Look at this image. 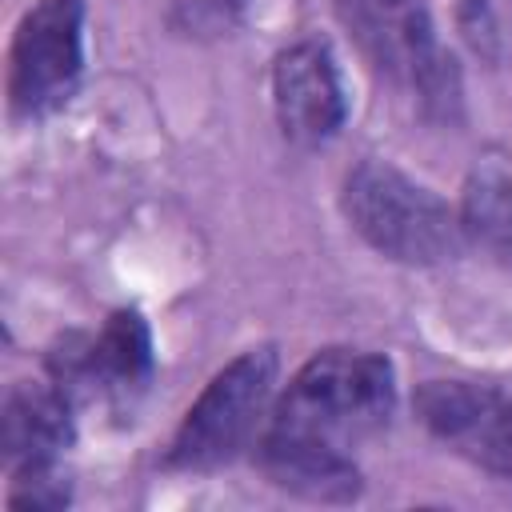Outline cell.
<instances>
[{
  "label": "cell",
  "mask_w": 512,
  "mask_h": 512,
  "mask_svg": "<svg viewBox=\"0 0 512 512\" xmlns=\"http://www.w3.org/2000/svg\"><path fill=\"white\" fill-rule=\"evenodd\" d=\"M396 408V372L380 352L324 348L316 352L276 400L256 460L264 476L304 500L348 504L364 480L352 444L388 424Z\"/></svg>",
  "instance_id": "cell-1"
},
{
  "label": "cell",
  "mask_w": 512,
  "mask_h": 512,
  "mask_svg": "<svg viewBox=\"0 0 512 512\" xmlns=\"http://www.w3.org/2000/svg\"><path fill=\"white\" fill-rule=\"evenodd\" d=\"M340 208L364 244L400 264L452 260L464 236L460 216L388 160H360L348 168Z\"/></svg>",
  "instance_id": "cell-2"
},
{
  "label": "cell",
  "mask_w": 512,
  "mask_h": 512,
  "mask_svg": "<svg viewBox=\"0 0 512 512\" xmlns=\"http://www.w3.org/2000/svg\"><path fill=\"white\" fill-rule=\"evenodd\" d=\"M364 60L420 96L424 116L460 120V64L436 40L428 0H332Z\"/></svg>",
  "instance_id": "cell-3"
},
{
  "label": "cell",
  "mask_w": 512,
  "mask_h": 512,
  "mask_svg": "<svg viewBox=\"0 0 512 512\" xmlns=\"http://www.w3.org/2000/svg\"><path fill=\"white\" fill-rule=\"evenodd\" d=\"M276 372H280V356L272 344H256L236 360H228L184 412L164 452V464L176 472H212L236 460L252 444V436H260V420L268 412Z\"/></svg>",
  "instance_id": "cell-4"
},
{
  "label": "cell",
  "mask_w": 512,
  "mask_h": 512,
  "mask_svg": "<svg viewBox=\"0 0 512 512\" xmlns=\"http://www.w3.org/2000/svg\"><path fill=\"white\" fill-rule=\"evenodd\" d=\"M84 68V4L80 0H36L8 48V108L20 120L56 112Z\"/></svg>",
  "instance_id": "cell-5"
},
{
  "label": "cell",
  "mask_w": 512,
  "mask_h": 512,
  "mask_svg": "<svg viewBox=\"0 0 512 512\" xmlns=\"http://www.w3.org/2000/svg\"><path fill=\"white\" fill-rule=\"evenodd\" d=\"M52 384L72 400H128L152 380V332L136 308L112 312L96 332H68L48 352Z\"/></svg>",
  "instance_id": "cell-6"
},
{
  "label": "cell",
  "mask_w": 512,
  "mask_h": 512,
  "mask_svg": "<svg viewBox=\"0 0 512 512\" xmlns=\"http://www.w3.org/2000/svg\"><path fill=\"white\" fill-rule=\"evenodd\" d=\"M412 404L432 436L492 476L512 480V396L468 380H428Z\"/></svg>",
  "instance_id": "cell-7"
},
{
  "label": "cell",
  "mask_w": 512,
  "mask_h": 512,
  "mask_svg": "<svg viewBox=\"0 0 512 512\" xmlns=\"http://www.w3.org/2000/svg\"><path fill=\"white\" fill-rule=\"evenodd\" d=\"M272 108L284 140L316 148L348 120V96L336 56L324 40H300L272 64Z\"/></svg>",
  "instance_id": "cell-8"
},
{
  "label": "cell",
  "mask_w": 512,
  "mask_h": 512,
  "mask_svg": "<svg viewBox=\"0 0 512 512\" xmlns=\"http://www.w3.org/2000/svg\"><path fill=\"white\" fill-rule=\"evenodd\" d=\"M72 396L56 384H16L0 408V452L8 468L56 464V456L72 444Z\"/></svg>",
  "instance_id": "cell-9"
},
{
  "label": "cell",
  "mask_w": 512,
  "mask_h": 512,
  "mask_svg": "<svg viewBox=\"0 0 512 512\" xmlns=\"http://www.w3.org/2000/svg\"><path fill=\"white\" fill-rule=\"evenodd\" d=\"M460 232L492 260L512 264V176L500 164H480L464 184Z\"/></svg>",
  "instance_id": "cell-10"
},
{
  "label": "cell",
  "mask_w": 512,
  "mask_h": 512,
  "mask_svg": "<svg viewBox=\"0 0 512 512\" xmlns=\"http://www.w3.org/2000/svg\"><path fill=\"white\" fill-rule=\"evenodd\" d=\"M244 4L248 0H172L168 24L184 40H220L240 24Z\"/></svg>",
  "instance_id": "cell-11"
},
{
  "label": "cell",
  "mask_w": 512,
  "mask_h": 512,
  "mask_svg": "<svg viewBox=\"0 0 512 512\" xmlns=\"http://www.w3.org/2000/svg\"><path fill=\"white\" fill-rule=\"evenodd\" d=\"M68 500H72V488L56 464H36V468L12 472L8 508H64Z\"/></svg>",
  "instance_id": "cell-12"
},
{
  "label": "cell",
  "mask_w": 512,
  "mask_h": 512,
  "mask_svg": "<svg viewBox=\"0 0 512 512\" xmlns=\"http://www.w3.org/2000/svg\"><path fill=\"white\" fill-rule=\"evenodd\" d=\"M456 16H460V32L468 36V44L480 56H496V20H492L488 0H460Z\"/></svg>",
  "instance_id": "cell-13"
}]
</instances>
